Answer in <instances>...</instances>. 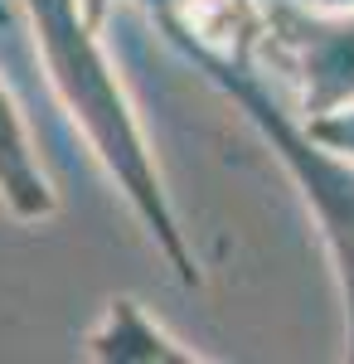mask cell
I'll use <instances>...</instances> for the list:
<instances>
[{
  "instance_id": "4",
  "label": "cell",
  "mask_w": 354,
  "mask_h": 364,
  "mask_svg": "<svg viewBox=\"0 0 354 364\" xmlns=\"http://www.w3.org/2000/svg\"><path fill=\"white\" fill-rule=\"evenodd\" d=\"M29 39H34V34H25V25L15 20V10L0 0V63H5V73L25 87V97L34 102V97H44V83H49V78L39 73Z\"/></svg>"
},
{
  "instance_id": "3",
  "label": "cell",
  "mask_w": 354,
  "mask_h": 364,
  "mask_svg": "<svg viewBox=\"0 0 354 364\" xmlns=\"http://www.w3.org/2000/svg\"><path fill=\"white\" fill-rule=\"evenodd\" d=\"M82 345H87L92 360H190V350H180L151 321V311L141 306V301H132V296L107 301L102 321L87 331Z\"/></svg>"
},
{
  "instance_id": "1",
  "label": "cell",
  "mask_w": 354,
  "mask_h": 364,
  "mask_svg": "<svg viewBox=\"0 0 354 364\" xmlns=\"http://www.w3.org/2000/svg\"><path fill=\"white\" fill-rule=\"evenodd\" d=\"M25 10L34 25V44L44 54V78L54 87V97L78 122V132L97 151L107 175L122 185V195L136 209L146 233L170 252L180 277H194V262L180 243L175 214L165 204V185L156 175V156L141 136V122L117 83V68H112L102 39H97L92 5L87 0H25Z\"/></svg>"
},
{
  "instance_id": "2",
  "label": "cell",
  "mask_w": 354,
  "mask_h": 364,
  "mask_svg": "<svg viewBox=\"0 0 354 364\" xmlns=\"http://www.w3.org/2000/svg\"><path fill=\"white\" fill-rule=\"evenodd\" d=\"M0 195L20 219H44L54 214V190L49 175L34 161V141L25 132V117L15 97L0 87Z\"/></svg>"
}]
</instances>
